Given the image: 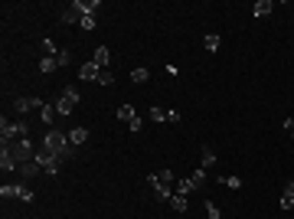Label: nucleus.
<instances>
[{
	"instance_id": "1",
	"label": "nucleus",
	"mask_w": 294,
	"mask_h": 219,
	"mask_svg": "<svg viewBox=\"0 0 294 219\" xmlns=\"http://www.w3.org/2000/svg\"><path fill=\"white\" fill-rule=\"evenodd\" d=\"M43 151H49V154H56V157H59V160H69V157H72V151H76V147H72V144H69V134H62V131H49L43 138Z\"/></svg>"
},
{
	"instance_id": "2",
	"label": "nucleus",
	"mask_w": 294,
	"mask_h": 219,
	"mask_svg": "<svg viewBox=\"0 0 294 219\" xmlns=\"http://www.w3.org/2000/svg\"><path fill=\"white\" fill-rule=\"evenodd\" d=\"M3 154H10L17 164H30L33 157H36V154H33L30 138H23V141H7V144H3Z\"/></svg>"
},
{
	"instance_id": "3",
	"label": "nucleus",
	"mask_w": 294,
	"mask_h": 219,
	"mask_svg": "<svg viewBox=\"0 0 294 219\" xmlns=\"http://www.w3.org/2000/svg\"><path fill=\"white\" fill-rule=\"evenodd\" d=\"M30 134V128H26V121H0V144H7V141H23Z\"/></svg>"
},
{
	"instance_id": "4",
	"label": "nucleus",
	"mask_w": 294,
	"mask_h": 219,
	"mask_svg": "<svg viewBox=\"0 0 294 219\" xmlns=\"http://www.w3.org/2000/svg\"><path fill=\"white\" fill-rule=\"evenodd\" d=\"M36 164L43 167L46 174H59V164H62V160H59L56 154H49V151H43V147H39V151H36Z\"/></svg>"
},
{
	"instance_id": "5",
	"label": "nucleus",
	"mask_w": 294,
	"mask_h": 219,
	"mask_svg": "<svg viewBox=\"0 0 294 219\" xmlns=\"http://www.w3.org/2000/svg\"><path fill=\"white\" fill-rule=\"evenodd\" d=\"M0 197L7 199V197H20V199H26V203H33V193H30V186H23V183H17V186H0Z\"/></svg>"
},
{
	"instance_id": "6",
	"label": "nucleus",
	"mask_w": 294,
	"mask_h": 219,
	"mask_svg": "<svg viewBox=\"0 0 294 219\" xmlns=\"http://www.w3.org/2000/svg\"><path fill=\"white\" fill-rule=\"evenodd\" d=\"M62 23H82V10H78V3H65V7H62Z\"/></svg>"
},
{
	"instance_id": "7",
	"label": "nucleus",
	"mask_w": 294,
	"mask_h": 219,
	"mask_svg": "<svg viewBox=\"0 0 294 219\" xmlns=\"http://www.w3.org/2000/svg\"><path fill=\"white\" fill-rule=\"evenodd\" d=\"M108 59H111V49H108V46H98V49H95V59H92V62H95L98 69H108Z\"/></svg>"
},
{
	"instance_id": "8",
	"label": "nucleus",
	"mask_w": 294,
	"mask_h": 219,
	"mask_svg": "<svg viewBox=\"0 0 294 219\" xmlns=\"http://www.w3.org/2000/svg\"><path fill=\"white\" fill-rule=\"evenodd\" d=\"M98 72H101V69H98L95 62H85V66L78 69V79H82V82H92V79H98Z\"/></svg>"
},
{
	"instance_id": "9",
	"label": "nucleus",
	"mask_w": 294,
	"mask_h": 219,
	"mask_svg": "<svg viewBox=\"0 0 294 219\" xmlns=\"http://www.w3.org/2000/svg\"><path fill=\"white\" fill-rule=\"evenodd\" d=\"M39 170H43V167L36 164V157H33L30 164H20V177H23V180H30V177H36Z\"/></svg>"
},
{
	"instance_id": "10",
	"label": "nucleus",
	"mask_w": 294,
	"mask_h": 219,
	"mask_svg": "<svg viewBox=\"0 0 294 219\" xmlns=\"http://www.w3.org/2000/svg\"><path fill=\"white\" fill-rule=\"evenodd\" d=\"M85 141H88L85 128H72V131H69V144H72V147H78V144H85Z\"/></svg>"
},
{
	"instance_id": "11",
	"label": "nucleus",
	"mask_w": 294,
	"mask_h": 219,
	"mask_svg": "<svg viewBox=\"0 0 294 219\" xmlns=\"http://www.w3.org/2000/svg\"><path fill=\"white\" fill-rule=\"evenodd\" d=\"M76 3H78V10L88 13V17H95L98 7H101V0H76Z\"/></svg>"
},
{
	"instance_id": "12",
	"label": "nucleus",
	"mask_w": 294,
	"mask_h": 219,
	"mask_svg": "<svg viewBox=\"0 0 294 219\" xmlns=\"http://www.w3.org/2000/svg\"><path fill=\"white\" fill-rule=\"evenodd\" d=\"M272 10H274V3H272V0H258V3L252 7V13H255V17H268Z\"/></svg>"
},
{
	"instance_id": "13",
	"label": "nucleus",
	"mask_w": 294,
	"mask_h": 219,
	"mask_svg": "<svg viewBox=\"0 0 294 219\" xmlns=\"http://www.w3.org/2000/svg\"><path fill=\"white\" fill-rule=\"evenodd\" d=\"M190 183H193V190H203V186H206V170H203V167H196L193 177H190Z\"/></svg>"
},
{
	"instance_id": "14",
	"label": "nucleus",
	"mask_w": 294,
	"mask_h": 219,
	"mask_svg": "<svg viewBox=\"0 0 294 219\" xmlns=\"http://www.w3.org/2000/svg\"><path fill=\"white\" fill-rule=\"evenodd\" d=\"M174 193H180V197H190V193H193V183H190V177L176 180V183H174Z\"/></svg>"
},
{
	"instance_id": "15",
	"label": "nucleus",
	"mask_w": 294,
	"mask_h": 219,
	"mask_svg": "<svg viewBox=\"0 0 294 219\" xmlns=\"http://www.w3.org/2000/svg\"><path fill=\"white\" fill-rule=\"evenodd\" d=\"M56 69H59L56 56H43V59H39V72H46V76H49V72H56Z\"/></svg>"
},
{
	"instance_id": "16",
	"label": "nucleus",
	"mask_w": 294,
	"mask_h": 219,
	"mask_svg": "<svg viewBox=\"0 0 294 219\" xmlns=\"http://www.w3.org/2000/svg\"><path fill=\"white\" fill-rule=\"evenodd\" d=\"M39 118H43L46 124H56V118H59V111H56V105H43V111H39Z\"/></svg>"
},
{
	"instance_id": "17",
	"label": "nucleus",
	"mask_w": 294,
	"mask_h": 219,
	"mask_svg": "<svg viewBox=\"0 0 294 219\" xmlns=\"http://www.w3.org/2000/svg\"><path fill=\"white\" fill-rule=\"evenodd\" d=\"M203 46H206V53H216L219 46H222V40L216 33H209V36H203Z\"/></svg>"
},
{
	"instance_id": "18",
	"label": "nucleus",
	"mask_w": 294,
	"mask_h": 219,
	"mask_svg": "<svg viewBox=\"0 0 294 219\" xmlns=\"http://www.w3.org/2000/svg\"><path fill=\"white\" fill-rule=\"evenodd\" d=\"M170 209H174V213H186V197L174 193V197H170Z\"/></svg>"
},
{
	"instance_id": "19",
	"label": "nucleus",
	"mask_w": 294,
	"mask_h": 219,
	"mask_svg": "<svg viewBox=\"0 0 294 219\" xmlns=\"http://www.w3.org/2000/svg\"><path fill=\"white\" fill-rule=\"evenodd\" d=\"M95 82H98V85H115V72H111V69H101Z\"/></svg>"
},
{
	"instance_id": "20",
	"label": "nucleus",
	"mask_w": 294,
	"mask_h": 219,
	"mask_svg": "<svg viewBox=\"0 0 294 219\" xmlns=\"http://www.w3.org/2000/svg\"><path fill=\"white\" fill-rule=\"evenodd\" d=\"M0 167H3V170H20V164L13 160L10 154H3V151H0Z\"/></svg>"
},
{
	"instance_id": "21",
	"label": "nucleus",
	"mask_w": 294,
	"mask_h": 219,
	"mask_svg": "<svg viewBox=\"0 0 294 219\" xmlns=\"http://www.w3.org/2000/svg\"><path fill=\"white\" fill-rule=\"evenodd\" d=\"M118 118H121V121H128V124H131V121L137 118V115H134V108H131V105H121V108H118Z\"/></svg>"
},
{
	"instance_id": "22",
	"label": "nucleus",
	"mask_w": 294,
	"mask_h": 219,
	"mask_svg": "<svg viewBox=\"0 0 294 219\" xmlns=\"http://www.w3.org/2000/svg\"><path fill=\"white\" fill-rule=\"evenodd\" d=\"M213 164H216V151H213V147H203V170L213 167Z\"/></svg>"
},
{
	"instance_id": "23",
	"label": "nucleus",
	"mask_w": 294,
	"mask_h": 219,
	"mask_svg": "<svg viewBox=\"0 0 294 219\" xmlns=\"http://www.w3.org/2000/svg\"><path fill=\"white\" fill-rule=\"evenodd\" d=\"M131 79H134V82H147V79H151V72H147L144 66H137L134 72H131Z\"/></svg>"
},
{
	"instance_id": "24",
	"label": "nucleus",
	"mask_w": 294,
	"mask_h": 219,
	"mask_svg": "<svg viewBox=\"0 0 294 219\" xmlns=\"http://www.w3.org/2000/svg\"><path fill=\"white\" fill-rule=\"evenodd\" d=\"M281 209H294V193L291 190H284L281 193Z\"/></svg>"
},
{
	"instance_id": "25",
	"label": "nucleus",
	"mask_w": 294,
	"mask_h": 219,
	"mask_svg": "<svg viewBox=\"0 0 294 219\" xmlns=\"http://www.w3.org/2000/svg\"><path fill=\"white\" fill-rule=\"evenodd\" d=\"M69 59H72V53H69V49H59V53H56V62H59V69L69 66Z\"/></svg>"
},
{
	"instance_id": "26",
	"label": "nucleus",
	"mask_w": 294,
	"mask_h": 219,
	"mask_svg": "<svg viewBox=\"0 0 294 219\" xmlns=\"http://www.w3.org/2000/svg\"><path fill=\"white\" fill-rule=\"evenodd\" d=\"M82 30H95V17H88V13H82V23H78Z\"/></svg>"
},
{
	"instance_id": "27",
	"label": "nucleus",
	"mask_w": 294,
	"mask_h": 219,
	"mask_svg": "<svg viewBox=\"0 0 294 219\" xmlns=\"http://www.w3.org/2000/svg\"><path fill=\"white\" fill-rule=\"evenodd\" d=\"M222 183H226L229 190H239V186H242V180H239V177H222Z\"/></svg>"
},
{
	"instance_id": "28",
	"label": "nucleus",
	"mask_w": 294,
	"mask_h": 219,
	"mask_svg": "<svg viewBox=\"0 0 294 219\" xmlns=\"http://www.w3.org/2000/svg\"><path fill=\"white\" fill-rule=\"evenodd\" d=\"M151 121H167V111L163 108H151Z\"/></svg>"
},
{
	"instance_id": "29",
	"label": "nucleus",
	"mask_w": 294,
	"mask_h": 219,
	"mask_svg": "<svg viewBox=\"0 0 294 219\" xmlns=\"http://www.w3.org/2000/svg\"><path fill=\"white\" fill-rule=\"evenodd\" d=\"M206 213H209V219H219V206L216 203H206Z\"/></svg>"
},
{
	"instance_id": "30",
	"label": "nucleus",
	"mask_w": 294,
	"mask_h": 219,
	"mask_svg": "<svg viewBox=\"0 0 294 219\" xmlns=\"http://www.w3.org/2000/svg\"><path fill=\"white\" fill-rule=\"evenodd\" d=\"M128 128H131V131H134V134H141V128H144V121H141V118H134V121H131V124H128Z\"/></svg>"
},
{
	"instance_id": "31",
	"label": "nucleus",
	"mask_w": 294,
	"mask_h": 219,
	"mask_svg": "<svg viewBox=\"0 0 294 219\" xmlns=\"http://www.w3.org/2000/svg\"><path fill=\"white\" fill-rule=\"evenodd\" d=\"M167 121H170V124H176V121H180V111L170 108V111H167Z\"/></svg>"
},
{
	"instance_id": "32",
	"label": "nucleus",
	"mask_w": 294,
	"mask_h": 219,
	"mask_svg": "<svg viewBox=\"0 0 294 219\" xmlns=\"http://www.w3.org/2000/svg\"><path fill=\"white\" fill-rule=\"evenodd\" d=\"M284 128H288V134H294V118H288V124H284Z\"/></svg>"
},
{
	"instance_id": "33",
	"label": "nucleus",
	"mask_w": 294,
	"mask_h": 219,
	"mask_svg": "<svg viewBox=\"0 0 294 219\" xmlns=\"http://www.w3.org/2000/svg\"><path fill=\"white\" fill-rule=\"evenodd\" d=\"M291 138H294V134H291Z\"/></svg>"
}]
</instances>
